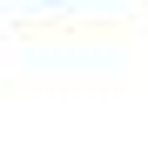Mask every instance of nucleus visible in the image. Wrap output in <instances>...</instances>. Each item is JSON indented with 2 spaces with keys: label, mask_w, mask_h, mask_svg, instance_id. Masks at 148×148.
Listing matches in <instances>:
<instances>
[]
</instances>
